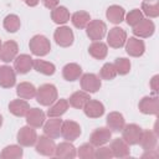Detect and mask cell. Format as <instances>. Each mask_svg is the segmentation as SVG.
Instances as JSON below:
<instances>
[{"instance_id": "ab89813d", "label": "cell", "mask_w": 159, "mask_h": 159, "mask_svg": "<svg viewBox=\"0 0 159 159\" xmlns=\"http://www.w3.org/2000/svg\"><path fill=\"white\" fill-rule=\"evenodd\" d=\"M77 155L82 159H93L94 158V147L91 143H84L77 149Z\"/></svg>"}, {"instance_id": "c3c4849f", "label": "cell", "mask_w": 159, "mask_h": 159, "mask_svg": "<svg viewBox=\"0 0 159 159\" xmlns=\"http://www.w3.org/2000/svg\"><path fill=\"white\" fill-rule=\"evenodd\" d=\"M1 45H2V42H1V40H0V48H1Z\"/></svg>"}, {"instance_id": "1f68e13d", "label": "cell", "mask_w": 159, "mask_h": 159, "mask_svg": "<svg viewBox=\"0 0 159 159\" xmlns=\"http://www.w3.org/2000/svg\"><path fill=\"white\" fill-rule=\"evenodd\" d=\"M16 94L22 99H31L36 96V87L30 82H21L16 87Z\"/></svg>"}, {"instance_id": "52a82bcc", "label": "cell", "mask_w": 159, "mask_h": 159, "mask_svg": "<svg viewBox=\"0 0 159 159\" xmlns=\"http://www.w3.org/2000/svg\"><path fill=\"white\" fill-rule=\"evenodd\" d=\"M133 35L135 37H139V39H147V37H150L154 31H155V25L152 20L148 19H142L135 26H133Z\"/></svg>"}, {"instance_id": "4316f807", "label": "cell", "mask_w": 159, "mask_h": 159, "mask_svg": "<svg viewBox=\"0 0 159 159\" xmlns=\"http://www.w3.org/2000/svg\"><path fill=\"white\" fill-rule=\"evenodd\" d=\"M68 107H70V103H68L67 99H65V98H60L58 99L57 98L50 106V108L47 111V116L48 117H61L62 114H65L67 112Z\"/></svg>"}, {"instance_id": "4dcf8cb0", "label": "cell", "mask_w": 159, "mask_h": 159, "mask_svg": "<svg viewBox=\"0 0 159 159\" xmlns=\"http://www.w3.org/2000/svg\"><path fill=\"white\" fill-rule=\"evenodd\" d=\"M51 19L57 25H65L70 21V11L66 6H56L51 11Z\"/></svg>"}, {"instance_id": "30bf717a", "label": "cell", "mask_w": 159, "mask_h": 159, "mask_svg": "<svg viewBox=\"0 0 159 159\" xmlns=\"http://www.w3.org/2000/svg\"><path fill=\"white\" fill-rule=\"evenodd\" d=\"M80 83H81L82 91H84L87 93H94L102 86L99 77L97 75H94V73H84V75H82L81 78H80Z\"/></svg>"}, {"instance_id": "9c48e42d", "label": "cell", "mask_w": 159, "mask_h": 159, "mask_svg": "<svg viewBox=\"0 0 159 159\" xmlns=\"http://www.w3.org/2000/svg\"><path fill=\"white\" fill-rule=\"evenodd\" d=\"M35 149L39 154L45 155V157H52L56 149V144L53 142L52 138L47 137V135H40L37 137L36 144H35Z\"/></svg>"}, {"instance_id": "d4e9b609", "label": "cell", "mask_w": 159, "mask_h": 159, "mask_svg": "<svg viewBox=\"0 0 159 159\" xmlns=\"http://www.w3.org/2000/svg\"><path fill=\"white\" fill-rule=\"evenodd\" d=\"M138 144H140V147H142L144 150L155 149V148H157V144H158L157 133L153 132V130H143Z\"/></svg>"}, {"instance_id": "e0dca14e", "label": "cell", "mask_w": 159, "mask_h": 159, "mask_svg": "<svg viewBox=\"0 0 159 159\" xmlns=\"http://www.w3.org/2000/svg\"><path fill=\"white\" fill-rule=\"evenodd\" d=\"M62 119L60 117H50L46 123H43V133L45 135L56 139L61 135V125H62Z\"/></svg>"}, {"instance_id": "74e56055", "label": "cell", "mask_w": 159, "mask_h": 159, "mask_svg": "<svg viewBox=\"0 0 159 159\" xmlns=\"http://www.w3.org/2000/svg\"><path fill=\"white\" fill-rule=\"evenodd\" d=\"M113 65L116 67L117 75L124 76V75L129 73V71H130V61L128 58H125V57H118V58H116V61H114Z\"/></svg>"}, {"instance_id": "f6af8a7d", "label": "cell", "mask_w": 159, "mask_h": 159, "mask_svg": "<svg viewBox=\"0 0 159 159\" xmlns=\"http://www.w3.org/2000/svg\"><path fill=\"white\" fill-rule=\"evenodd\" d=\"M41 1H42V4L45 5V7L52 10V9H55L56 6H58V1H60V0H41Z\"/></svg>"}, {"instance_id": "7a4b0ae2", "label": "cell", "mask_w": 159, "mask_h": 159, "mask_svg": "<svg viewBox=\"0 0 159 159\" xmlns=\"http://www.w3.org/2000/svg\"><path fill=\"white\" fill-rule=\"evenodd\" d=\"M29 47L32 55L42 57V56H46L51 51V42L43 35H35L30 39Z\"/></svg>"}, {"instance_id": "836d02e7", "label": "cell", "mask_w": 159, "mask_h": 159, "mask_svg": "<svg viewBox=\"0 0 159 159\" xmlns=\"http://www.w3.org/2000/svg\"><path fill=\"white\" fill-rule=\"evenodd\" d=\"M24 155V150L21 148V145H7L5 147L1 153H0V158L1 159H20Z\"/></svg>"}, {"instance_id": "7dc6e473", "label": "cell", "mask_w": 159, "mask_h": 159, "mask_svg": "<svg viewBox=\"0 0 159 159\" xmlns=\"http://www.w3.org/2000/svg\"><path fill=\"white\" fill-rule=\"evenodd\" d=\"M1 125H2V116L0 114V128H1Z\"/></svg>"}, {"instance_id": "277c9868", "label": "cell", "mask_w": 159, "mask_h": 159, "mask_svg": "<svg viewBox=\"0 0 159 159\" xmlns=\"http://www.w3.org/2000/svg\"><path fill=\"white\" fill-rule=\"evenodd\" d=\"M143 129L134 123L125 124L122 129V138L128 145H137L139 143Z\"/></svg>"}, {"instance_id": "f35d334b", "label": "cell", "mask_w": 159, "mask_h": 159, "mask_svg": "<svg viewBox=\"0 0 159 159\" xmlns=\"http://www.w3.org/2000/svg\"><path fill=\"white\" fill-rule=\"evenodd\" d=\"M116 76H117V71H116V67H114L113 63L107 62V63H104V65L102 66V68H101V71H99V77H101L102 80L111 81V80H113Z\"/></svg>"}, {"instance_id": "4fadbf2b", "label": "cell", "mask_w": 159, "mask_h": 159, "mask_svg": "<svg viewBox=\"0 0 159 159\" xmlns=\"http://www.w3.org/2000/svg\"><path fill=\"white\" fill-rule=\"evenodd\" d=\"M125 52L132 57H140L145 51V45L139 37H129L125 41Z\"/></svg>"}, {"instance_id": "ba28073f", "label": "cell", "mask_w": 159, "mask_h": 159, "mask_svg": "<svg viewBox=\"0 0 159 159\" xmlns=\"http://www.w3.org/2000/svg\"><path fill=\"white\" fill-rule=\"evenodd\" d=\"M37 140V133L34 129V127L25 125L20 128L17 132V143L21 147H32L36 144Z\"/></svg>"}, {"instance_id": "484cf974", "label": "cell", "mask_w": 159, "mask_h": 159, "mask_svg": "<svg viewBox=\"0 0 159 159\" xmlns=\"http://www.w3.org/2000/svg\"><path fill=\"white\" fill-rule=\"evenodd\" d=\"M91 99L89 93L84 92V91H76L75 93H72L70 96V98L67 99L70 106L76 108V109H82L84 107V104Z\"/></svg>"}, {"instance_id": "ac0fdd59", "label": "cell", "mask_w": 159, "mask_h": 159, "mask_svg": "<svg viewBox=\"0 0 159 159\" xmlns=\"http://www.w3.org/2000/svg\"><path fill=\"white\" fill-rule=\"evenodd\" d=\"M53 155L60 159H73L77 157V149L71 142H62L56 145Z\"/></svg>"}, {"instance_id": "7c38bea8", "label": "cell", "mask_w": 159, "mask_h": 159, "mask_svg": "<svg viewBox=\"0 0 159 159\" xmlns=\"http://www.w3.org/2000/svg\"><path fill=\"white\" fill-rule=\"evenodd\" d=\"M139 111L143 114H153L157 116L159 111V99L158 96H145L139 101L138 104Z\"/></svg>"}, {"instance_id": "9a60e30c", "label": "cell", "mask_w": 159, "mask_h": 159, "mask_svg": "<svg viewBox=\"0 0 159 159\" xmlns=\"http://www.w3.org/2000/svg\"><path fill=\"white\" fill-rule=\"evenodd\" d=\"M19 52V45L14 40H9L1 45L0 48V60L4 62L14 61Z\"/></svg>"}, {"instance_id": "83f0119b", "label": "cell", "mask_w": 159, "mask_h": 159, "mask_svg": "<svg viewBox=\"0 0 159 159\" xmlns=\"http://www.w3.org/2000/svg\"><path fill=\"white\" fill-rule=\"evenodd\" d=\"M62 76L66 81H70V82H73L76 80H78L81 76H82V68L80 65L75 63V62H71V63H67L63 68H62Z\"/></svg>"}, {"instance_id": "5b68a950", "label": "cell", "mask_w": 159, "mask_h": 159, "mask_svg": "<svg viewBox=\"0 0 159 159\" xmlns=\"http://www.w3.org/2000/svg\"><path fill=\"white\" fill-rule=\"evenodd\" d=\"M53 40L61 47H70L73 43L75 35L68 26H60L53 32Z\"/></svg>"}, {"instance_id": "7402d4cb", "label": "cell", "mask_w": 159, "mask_h": 159, "mask_svg": "<svg viewBox=\"0 0 159 159\" xmlns=\"http://www.w3.org/2000/svg\"><path fill=\"white\" fill-rule=\"evenodd\" d=\"M106 123H107V128H109L111 132H122L123 127L125 125L124 117L119 112H111L107 116Z\"/></svg>"}, {"instance_id": "3957f363", "label": "cell", "mask_w": 159, "mask_h": 159, "mask_svg": "<svg viewBox=\"0 0 159 159\" xmlns=\"http://www.w3.org/2000/svg\"><path fill=\"white\" fill-rule=\"evenodd\" d=\"M86 32L89 40L101 41L107 34V25L102 20H91L86 26Z\"/></svg>"}, {"instance_id": "44dd1931", "label": "cell", "mask_w": 159, "mask_h": 159, "mask_svg": "<svg viewBox=\"0 0 159 159\" xmlns=\"http://www.w3.org/2000/svg\"><path fill=\"white\" fill-rule=\"evenodd\" d=\"M82 109H83L84 114L88 118H99L104 113V106H103V103L99 102V101H96V99H89L84 104V107Z\"/></svg>"}, {"instance_id": "d590c367", "label": "cell", "mask_w": 159, "mask_h": 159, "mask_svg": "<svg viewBox=\"0 0 159 159\" xmlns=\"http://www.w3.org/2000/svg\"><path fill=\"white\" fill-rule=\"evenodd\" d=\"M89 21H91V16L87 11H76L71 16V22L77 29H86Z\"/></svg>"}, {"instance_id": "6da1fadb", "label": "cell", "mask_w": 159, "mask_h": 159, "mask_svg": "<svg viewBox=\"0 0 159 159\" xmlns=\"http://www.w3.org/2000/svg\"><path fill=\"white\" fill-rule=\"evenodd\" d=\"M58 97L57 88L51 83H45L36 88V101L41 106H51Z\"/></svg>"}, {"instance_id": "60d3db41", "label": "cell", "mask_w": 159, "mask_h": 159, "mask_svg": "<svg viewBox=\"0 0 159 159\" xmlns=\"http://www.w3.org/2000/svg\"><path fill=\"white\" fill-rule=\"evenodd\" d=\"M125 22L129 25V26H135L142 19H143V12L139 10V9H133L130 10L125 16Z\"/></svg>"}, {"instance_id": "f1b7e54d", "label": "cell", "mask_w": 159, "mask_h": 159, "mask_svg": "<svg viewBox=\"0 0 159 159\" xmlns=\"http://www.w3.org/2000/svg\"><path fill=\"white\" fill-rule=\"evenodd\" d=\"M106 16L107 19L109 20V22L112 24H120L123 20H124V16H125V11L122 6L119 5H111L107 11H106Z\"/></svg>"}, {"instance_id": "b9f144b4", "label": "cell", "mask_w": 159, "mask_h": 159, "mask_svg": "<svg viewBox=\"0 0 159 159\" xmlns=\"http://www.w3.org/2000/svg\"><path fill=\"white\" fill-rule=\"evenodd\" d=\"M98 149H94V158L97 159H111L113 158V153L109 147H97Z\"/></svg>"}, {"instance_id": "bcb514c9", "label": "cell", "mask_w": 159, "mask_h": 159, "mask_svg": "<svg viewBox=\"0 0 159 159\" xmlns=\"http://www.w3.org/2000/svg\"><path fill=\"white\" fill-rule=\"evenodd\" d=\"M27 6H31V7H34V6H36L37 4H39V1L40 0H22Z\"/></svg>"}, {"instance_id": "8d00e7d4", "label": "cell", "mask_w": 159, "mask_h": 159, "mask_svg": "<svg viewBox=\"0 0 159 159\" xmlns=\"http://www.w3.org/2000/svg\"><path fill=\"white\" fill-rule=\"evenodd\" d=\"M2 25H4V29H5L7 32L14 34V32H16V31L20 29V26H21L20 17H19L17 15H15V14H10V15H7V16L4 19Z\"/></svg>"}, {"instance_id": "5bb4252c", "label": "cell", "mask_w": 159, "mask_h": 159, "mask_svg": "<svg viewBox=\"0 0 159 159\" xmlns=\"http://www.w3.org/2000/svg\"><path fill=\"white\" fill-rule=\"evenodd\" d=\"M111 137H112V132L109 130V128L101 127L92 132V134L89 135V143L93 147H101L108 143Z\"/></svg>"}, {"instance_id": "ffe728a7", "label": "cell", "mask_w": 159, "mask_h": 159, "mask_svg": "<svg viewBox=\"0 0 159 159\" xmlns=\"http://www.w3.org/2000/svg\"><path fill=\"white\" fill-rule=\"evenodd\" d=\"M25 117H26L27 125L34 127V128L42 127L45 123V119H46V114L40 108H30Z\"/></svg>"}, {"instance_id": "cb8c5ba5", "label": "cell", "mask_w": 159, "mask_h": 159, "mask_svg": "<svg viewBox=\"0 0 159 159\" xmlns=\"http://www.w3.org/2000/svg\"><path fill=\"white\" fill-rule=\"evenodd\" d=\"M30 109V104L27 103L26 99L19 98V99H14L9 103V111L11 114L16 116V117H25L26 113Z\"/></svg>"}, {"instance_id": "e575fe53", "label": "cell", "mask_w": 159, "mask_h": 159, "mask_svg": "<svg viewBox=\"0 0 159 159\" xmlns=\"http://www.w3.org/2000/svg\"><path fill=\"white\" fill-rule=\"evenodd\" d=\"M142 12L150 19L159 16V4L158 0H143L142 1Z\"/></svg>"}, {"instance_id": "f546056e", "label": "cell", "mask_w": 159, "mask_h": 159, "mask_svg": "<svg viewBox=\"0 0 159 159\" xmlns=\"http://www.w3.org/2000/svg\"><path fill=\"white\" fill-rule=\"evenodd\" d=\"M88 52L89 55L96 58V60H103L106 58L107 53H108V47L107 43L102 42V41H93L89 47H88Z\"/></svg>"}, {"instance_id": "7bdbcfd3", "label": "cell", "mask_w": 159, "mask_h": 159, "mask_svg": "<svg viewBox=\"0 0 159 159\" xmlns=\"http://www.w3.org/2000/svg\"><path fill=\"white\" fill-rule=\"evenodd\" d=\"M158 82H159V76L155 75V76H153V78L150 80V83H149L150 89H152V93L154 96H157L158 92H159V84H158Z\"/></svg>"}, {"instance_id": "d6a6232c", "label": "cell", "mask_w": 159, "mask_h": 159, "mask_svg": "<svg viewBox=\"0 0 159 159\" xmlns=\"http://www.w3.org/2000/svg\"><path fill=\"white\" fill-rule=\"evenodd\" d=\"M32 68L35 71H37L39 73L45 75V76H52L55 73V71H56V67H55V65L52 62L43 61V60H40V58L34 60Z\"/></svg>"}, {"instance_id": "8992f818", "label": "cell", "mask_w": 159, "mask_h": 159, "mask_svg": "<svg viewBox=\"0 0 159 159\" xmlns=\"http://www.w3.org/2000/svg\"><path fill=\"white\" fill-rule=\"evenodd\" d=\"M81 135V127L75 120H63L61 125V137L67 142H73Z\"/></svg>"}, {"instance_id": "2e32d148", "label": "cell", "mask_w": 159, "mask_h": 159, "mask_svg": "<svg viewBox=\"0 0 159 159\" xmlns=\"http://www.w3.org/2000/svg\"><path fill=\"white\" fill-rule=\"evenodd\" d=\"M16 83V72L12 67L4 65L0 66V87L11 88Z\"/></svg>"}, {"instance_id": "603a6c76", "label": "cell", "mask_w": 159, "mask_h": 159, "mask_svg": "<svg viewBox=\"0 0 159 159\" xmlns=\"http://www.w3.org/2000/svg\"><path fill=\"white\" fill-rule=\"evenodd\" d=\"M112 153H113V157L116 158H127L130 153V149H129V145L123 140V138H116L111 142V145H109Z\"/></svg>"}, {"instance_id": "d6986e66", "label": "cell", "mask_w": 159, "mask_h": 159, "mask_svg": "<svg viewBox=\"0 0 159 159\" xmlns=\"http://www.w3.org/2000/svg\"><path fill=\"white\" fill-rule=\"evenodd\" d=\"M32 65H34V58L30 55H26V53L19 55L14 60V70L19 75L27 73L32 68Z\"/></svg>"}, {"instance_id": "8fae6325", "label": "cell", "mask_w": 159, "mask_h": 159, "mask_svg": "<svg viewBox=\"0 0 159 159\" xmlns=\"http://www.w3.org/2000/svg\"><path fill=\"white\" fill-rule=\"evenodd\" d=\"M127 41V32L122 27H113L107 35V43L112 48H120Z\"/></svg>"}, {"instance_id": "ee69618b", "label": "cell", "mask_w": 159, "mask_h": 159, "mask_svg": "<svg viewBox=\"0 0 159 159\" xmlns=\"http://www.w3.org/2000/svg\"><path fill=\"white\" fill-rule=\"evenodd\" d=\"M159 157V153L157 149H150V150H145V153L142 155L143 159H157Z\"/></svg>"}]
</instances>
